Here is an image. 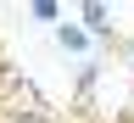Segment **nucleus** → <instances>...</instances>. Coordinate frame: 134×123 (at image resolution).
Listing matches in <instances>:
<instances>
[{"label": "nucleus", "instance_id": "1", "mask_svg": "<svg viewBox=\"0 0 134 123\" xmlns=\"http://www.w3.org/2000/svg\"><path fill=\"white\" fill-rule=\"evenodd\" d=\"M0 112H6V123H50V106H45V95L34 90L23 73H17L6 90H0Z\"/></svg>", "mask_w": 134, "mask_h": 123}, {"label": "nucleus", "instance_id": "3", "mask_svg": "<svg viewBox=\"0 0 134 123\" xmlns=\"http://www.w3.org/2000/svg\"><path fill=\"white\" fill-rule=\"evenodd\" d=\"M90 39H84V28H62V50H84Z\"/></svg>", "mask_w": 134, "mask_h": 123}, {"label": "nucleus", "instance_id": "2", "mask_svg": "<svg viewBox=\"0 0 134 123\" xmlns=\"http://www.w3.org/2000/svg\"><path fill=\"white\" fill-rule=\"evenodd\" d=\"M84 23H90L95 34H106L112 23H106V6H100V0H90V6H84Z\"/></svg>", "mask_w": 134, "mask_h": 123}]
</instances>
